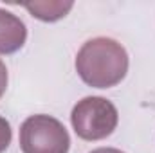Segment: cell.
<instances>
[{
  "mask_svg": "<svg viewBox=\"0 0 155 153\" xmlns=\"http://www.w3.org/2000/svg\"><path fill=\"white\" fill-rule=\"evenodd\" d=\"M90 153H124L117 148H97V150H92Z\"/></svg>",
  "mask_w": 155,
  "mask_h": 153,
  "instance_id": "obj_8",
  "label": "cell"
},
{
  "mask_svg": "<svg viewBox=\"0 0 155 153\" xmlns=\"http://www.w3.org/2000/svg\"><path fill=\"white\" fill-rule=\"evenodd\" d=\"M22 153H69L71 137L67 128L52 115H29L20 126Z\"/></svg>",
  "mask_w": 155,
  "mask_h": 153,
  "instance_id": "obj_3",
  "label": "cell"
},
{
  "mask_svg": "<svg viewBox=\"0 0 155 153\" xmlns=\"http://www.w3.org/2000/svg\"><path fill=\"white\" fill-rule=\"evenodd\" d=\"M27 27L25 24L13 15L0 7V54H13L25 45Z\"/></svg>",
  "mask_w": 155,
  "mask_h": 153,
  "instance_id": "obj_4",
  "label": "cell"
},
{
  "mask_svg": "<svg viewBox=\"0 0 155 153\" xmlns=\"http://www.w3.org/2000/svg\"><path fill=\"white\" fill-rule=\"evenodd\" d=\"M7 81H9V76H7V69H5V63L0 60V97L5 94V88H7Z\"/></svg>",
  "mask_w": 155,
  "mask_h": 153,
  "instance_id": "obj_7",
  "label": "cell"
},
{
  "mask_svg": "<svg viewBox=\"0 0 155 153\" xmlns=\"http://www.w3.org/2000/svg\"><path fill=\"white\" fill-rule=\"evenodd\" d=\"M119 114L112 101L101 96H88L78 101L71 112V124L83 141H103L117 128Z\"/></svg>",
  "mask_w": 155,
  "mask_h": 153,
  "instance_id": "obj_2",
  "label": "cell"
},
{
  "mask_svg": "<svg viewBox=\"0 0 155 153\" xmlns=\"http://www.w3.org/2000/svg\"><path fill=\"white\" fill-rule=\"evenodd\" d=\"M11 139H13V130H11V124L5 117L0 115V153H4L9 144H11Z\"/></svg>",
  "mask_w": 155,
  "mask_h": 153,
  "instance_id": "obj_6",
  "label": "cell"
},
{
  "mask_svg": "<svg viewBox=\"0 0 155 153\" xmlns=\"http://www.w3.org/2000/svg\"><path fill=\"white\" fill-rule=\"evenodd\" d=\"M31 16L38 18L41 22H58L69 15V11L74 7V2L71 0H40V2H25L22 4Z\"/></svg>",
  "mask_w": 155,
  "mask_h": 153,
  "instance_id": "obj_5",
  "label": "cell"
},
{
  "mask_svg": "<svg viewBox=\"0 0 155 153\" xmlns=\"http://www.w3.org/2000/svg\"><path fill=\"white\" fill-rule=\"evenodd\" d=\"M76 72L92 88H112L128 72V52L114 38L97 36L81 45L76 54Z\"/></svg>",
  "mask_w": 155,
  "mask_h": 153,
  "instance_id": "obj_1",
  "label": "cell"
}]
</instances>
